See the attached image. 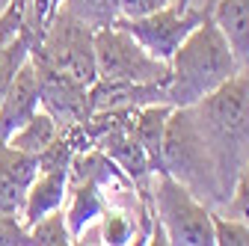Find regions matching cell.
<instances>
[{"instance_id":"25","label":"cell","mask_w":249,"mask_h":246,"mask_svg":"<svg viewBox=\"0 0 249 246\" xmlns=\"http://www.w3.org/2000/svg\"><path fill=\"white\" fill-rule=\"evenodd\" d=\"M12 3H18V6H24V3H21V0H0V12H3V9H9ZM24 9H27V6H24Z\"/></svg>"},{"instance_id":"23","label":"cell","mask_w":249,"mask_h":246,"mask_svg":"<svg viewBox=\"0 0 249 246\" xmlns=\"http://www.w3.org/2000/svg\"><path fill=\"white\" fill-rule=\"evenodd\" d=\"M0 246H33L30 243V231L21 226V220L0 217Z\"/></svg>"},{"instance_id":"19","label":"cell","mask_w":249,"mask_h":246,"mask_svg":"<svg viewBox=\"0 0 249 246\" xmlns=\"http://www.w3.org/2000/svg\"><path fill=\"white\" fill-rule=\"evenodd\" d=\"M211 223H213V246H249V223L243 217L211 211Z\"/></svg>"},{"instance_id":"21","label":"cell","mask_w":249,"mask_h":246,"mask_svg":"<svg viewBox=\"0 0 249 246\" xmlns=\"http://www.w3.org/2000/svg\"><path fill=\"white\" fill-rule=\"evenodd\" d=\"M223 213H231V217H243L249 223V163L243 166L237 184H234V190H231V199L226 208H220Z\"/></svg>"},{"instance_id":"11","label":"cell","mask_w":249,"mask_h":246,"mask_svg":"<svg viewBox=\"0 0 249 246\" xmlns=\"http://www.w3.org/2000/svg\"><path fill=\"white\" fill-rule=\"evenodd\" d=\"M107 196L98 187V181H92L86 175H71L69 172V193L66 202H62V211H66V223L71 228L74 243L86 234V228L92 223L101 220V213L107 211Z\"/></svg>"},{"instance_id":"2","label":"cell","mask_w":249,"mask_h":246,"mask_svg":"<svg viewBox=\"0 0 249 246\" xmlns=\"http://www.w3.org/2000/svg\"><path fill=\"white\" fill-rule=\"evenodd\" d=\"M234 74H240V63L208 15L169 59L166 101L172 107H190L229 83Z\"/></svg>"},{"instance_id":"10","label":"cell","mask_w":249,"mask_h":246,"mask_svg":"<svg viewBox=\"0 0 249 246\" xmlns=\"http://www.w3.org/2000/svg\"><path fill=\"white\" fill-rule=\"evenodd\" d=\"M39 107H42L39 74H36L33 59H27V63L15 71V77H12V83L6 89L3 101H0V140L6 142Z\"/></svg>"},{"instance_id":"4","label":"cell","mask_w":249,"mask_h":246,"mask_svg":"<svg viewBox=\"0 0 249 246\" xmlns=\"http://www.w3.org/2000/svg\"><path fill=\"white\" fill-rule=\"evenodd\" d=\"M148 205L154 217V240L172 246H213L211 208L196 199L169 172H154L148 178Z\"/></svg>"},{"instance_id":"24","label":"cell","mask_w":249,"mask_h":246,"mask_svg":"<svg viewBox=\"0 0 249 246\" xmlns=\"http://www.w3.org/2000/svg\"><path fill=\"white\" fill-rule=\"evenodd\" d=\"M116 3H119V18H140V15L163 9L172 0H116Z\"/></svg>"},{"instance_id":"3","label":"cell","mask_w":249,"mask_h":246,"mask_svg":"<svg viewBox=\"0 0 249 246\" xmlns=\"http://www.w3.org/2000/svg\"><path fill=\"white\" fill-rule=\"evenodd\" d=\"M163 172L178 178L196 199H202L211 211L226 208V193L220 187L208 145L196 128L190 107H172L166 134H163Z\"/></svg>"},{"instance_id":"8","label":"cell","mask_w":249,"mask_h":246,"mask_svg":"<svg viewBox=\"0 0 249 246\" xmlns=\"http://www.w3.org/2000/svg\"><path fill=\"white\" fill-rule=\"evenodd\" d=\"M36 66L39 74V95H42V107L59 122V128H74L83 125V122L92 116V98H89V89L74 83L71 77L59 74L48 66Z\"/></svg>"},{"instance_id":"17","label":"cell","mask_w":249,"mask_h":246,"mask_svg":"<svg viewBox=\"0 0 249 246\" xmlns=\"http://www.w3.org/2000/svg\"><path fill=\"white\" fill-rule=\"evenodd\" d=\"M30 45H33V42H30V33L21 30L12 42H6L3 48H0V101H3V95H6V89H9L15 71L30 59Z\"/></svg>"},{"instance_id":"26","label":"cell","mask_w":249,"mask_h":246,"mask_svg":"<svg viewBox=\"0 0 249 246\" xmlns=\"http://www.w3.org/2000/svg\"><path fill=\"white\" fill-rule=\"evenodd\" d=\"M178 3H190V0H178Z\"/></svg>"},{"instance_id":"22","label":"cell","mask_w":249,"mask_h":246,"mask_svg":"<svg viewBox=\"0 0 249 246\" xmlns=\"http://www.w3.org/2000/svg\"><path fill=\"white\" fill-rule=\"evenodd\" d=\"M24 18H27V9L12 3L9 9L0 12V48H3L6 42H12L21 30H24Z\"/></svg>"},{"instance_id":"6","label":"cell","mask_w":249,"mask_h":246,"mask_svg":"<svg viewBox=\"0 0 249 246\" xmlns=\"http://www.w3.org/2000/svg\"><path fill=\"white\" fill-rule=\"evenodd\" d=\"M95 69L98 80L110 83H163L169 77V63L151 56L128 30L107 24L95 30Z\"/></svg>"},{"instance_id":"1","label":"cell","mask_w":249,"mask_h":246,"mask_svg":"<svg viewBox=\"0 0 249 246\" xmlns=\"http://www.w3.org/2000/svg\"><path fill=\"white\" fill-rule=\"evenodd\" d=\"M190 113L208 145V155L213 160L229 205L234 184L243 166L249 163V89L243 71L223 83L216 92H211L208 98L190 104Z\"/></svg>"},{"instance_id":"14","label":"cell","mask_w":249,"mask_h":246,"mask_svg":"<svg viewBox=\"0 0 249 246\" xmlns=\"http://www.w3.org/2000/svg\"><path fill=\"white\" fill-rule=\"evenodd\" d=\"M211 18L226 36L240 69L249 66V0H213Z\"/></svg>"},{"instance_id":"16","label":"cell","mask_w":249,"mask_h":246,"mask_svg":"<svg viewBox=\"0 0 249 246\" xmlns=\"http://www.w3.org/2000/svg\"><path fill=\"white\" fill-rule=\"evenodd\" d=\"M27 231H30V243L33 246H71L74 243L71 228L66 223V211L62 208L39 217L33 226H27Z\"/></svg>"},{"instance_id":"9","label":"cell","mask_w":249,"mask_h":246,"mask_svg":"<svg viewBox=\"0 0 249 246\" xmlns=\"http://www.w3.org/2000/svg\"><path fill=\"white\" fill-rule=\"evenodd\" d=\"M39 175V158L0 140V217L21 220L27 190Z\"/></svg>"},{"instance_id":"7","label":"cell","mask_w":249,"mask_h":246,"mask_svg":"<svg viewBox=\"0 0 249 246\" xmlns=\"http://www.w3.org/2000/svg\"><path fill=\"white\" fill-rule=\"evenodd\" d=\"M211 15V6H193V3H166L158 12H148L140 18H116L119 27L128 33L151 53L169 63L175 51L184 45V39Z\"/></svg>"},{"instance_id":"5","label":"cell","mask_w":249,"mask_h":246,"mask_svg":"<svg viewBox=\"0 0 249 246\" xmlns=\"http://www.w3.org/2000/svg\"><path fill=\"white\" fill-rule=\"evenodd\" d=\"M30 59L39 66H48L59 74L71 77L80 86H92L98 80L95 69V30L80 21L74 12L59 6L53 18L45 24L42 36L30 48Z\"/></svg>"},{"instance_id":"12","label":"cell","mask_w":249,"mask_h":246,"mask_svg":"<svg viewBox=\"0 0 249 246\" xmlns=\"http://www.w3.org/2000/svg\"><path fill=\"white\" fill-rule=\"evenodd\" d=\"M69 172L71 166H42L39 175L33 178L27 190V202H24V211H21V226H33L39 217L45 213L62 208L66 202V193H69Z\"/></svg>"},{"instance_id":"18","label":"cell","mask_w":249,"mask_h":246,"mask_svg":"<svg viewBox=\"0 0 249 246\" xmlns=\"http://www.w3.org/2000/svg\"><path fill=\"white\" fill-rule=\"evenodd\" d=\"M62 6L69 12H74L80 21H86L92 30L116 24V18H119V3L116 0H66Z\"/></svg>"},{"instance_id":"13","label":"cell","mask_w":249,"mask_h":246,"mask_svg":"<svg viewBox=\"0 0 249 246\" xmlns=\"http://www.w3.org/2000/svg\"><path fill=\"white\" fill-rule=\"evenodd\" d=\"M172 104L166 101H154V104H142L134 110V137L140 140V145L145 148V155L151 160V169L160 172L163 169V134H166V122H169Z\"/></svg>"},{"instance_id":"20","label":"cell","mask_w":249,"mask_h":246,"mask_svg":"<svg viewBox=\"0 0 249 246\" xmlns=\"http://www.w3.org/2000/svg\"><path fill=\"white\" fill-rule=\"evenodd\" d=\"M66 3V0H27V18H24V30L30 33V42L36 45V39L42 36L45 24L53 18V12ZM30 45V48H33Z\"/></svg>"},{"instance_id":"15","label":"cell","mask_w":249,"mask_h":246,"mask_svg":"<svg viewBox=\"0 0 249 246\" xmlns=\"http://www.w3.org/2000/svg\"><path fill=\"white\" fill-rule=\"evenodd\" d=\"M62 134V128H59V122L45 110V107H39L33 116H30L24 125L6 140L12 148H18V151H27V155H42V151L56 140Z\"/></svg>"}]
</instances>
